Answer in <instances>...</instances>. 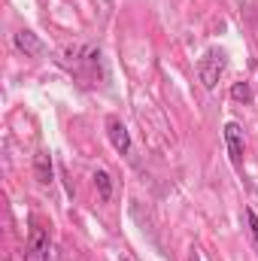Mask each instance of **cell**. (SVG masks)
Listing matches in <instances>:
<instances>
[{"mask_svg": "<svg viewBox=\"0 0 258 261\" xmlns=\"http://www.w3.org/2000/svg\"><path fill=\"white\" fill-rule=\"evenodd\" d=\"M225 52L222 49H210V52H203V58L197 61V76H200V82H203V88H216L219 85V79H222V73H225Z\"/></svg>", "mask_w": 258, "mask_h": 261, "instance_id": "6da1fadb", "label": "cell"}, {"mask_svg": "<svg viewBox=\"0 0 258 261\" xmlns=\"http://www.w3.org/2000/svg\"><path fill=\"white\" fill-rule=\"evenodd\" d=\"M49 252H52V240L49 234L34 225L31 234H28V246H24V261H49Z\"/></svg>", "mask_w": 258, "mask_h": 261, "instance_id": "7a4b0ae2", "label": "cell"}, {"mask_svg": "<svg viewBox=\"0 0 258 261\" xmlns=\"http://www.w3.org/2000/svg\"><path fill=\"white\" fill-rule=\"evenodd\" d=\"M225 146H228L231 164H234L237 170H243V149H246V143H243V128H240L237 122H228V125H225Z\"/></svg>", "mask_w": 258, "mask_h": 261, "instance_id": "3957f363", "label": "cell"}, {"mask_svg": "<svg viewBox=\"0 0 258 261\" xmlns=\"http://www.w3.org/2000/svg\"><path fill=\"white\" fill-rule=\"evenodd\" d=\"M107 137L113 143V149L119 155H131V134H128V125L119 119V116H110L107 119Z\"/></svg>", "mask_w": 258, "mask_h": 261, "instance_id": "277c9868", "label": "cell"}, {"mask_svg": "<svg viewBox=\"0 0 258 261\" xmlns=\"http://www.w3.org/2000/svg\"><path fill=\"white\" fill-rule=\"evenodd\" d=\"M12 46H15L21 55H28V58H37V55L43 52V43H40V37H37L34 31H18V34L12 37Z\"/></svg>", "mask_w": 258, "mask_h": 261, "instance_id": "5b68a950", "label": "cell"}, {"mask_svg": "<svg viewBox=\"0 0 258 261\" xmlns=\"http://www.w3.org/2000/svg\"><path fill=\"white\" fill-rule=\"evenodd\" d=\"M34 170H37V182H52V155L49 152H40L37 161H34Z\"/></svg>", "mask_w": 258, "mask_h": 261, "instance_id": "8992f818", "label": "cell"}, {"mask_svg": "<svg viewBox=\"0 0 258 261\" xmlns=\"http://www.w3.org/2000/svg\"><path fill=\"white\" fill-rule=\"evenodd\" d=\"M94 186L100 192V200H110L113 197V179H110L107 170H94Z\"/></svg>", "mask_w": 258, "mask_h": 261, "instance_id": "52a82bcc", "label": "cell"}, {"mask_svg": "<svg viewBox=\"0 0 258 261\" xmlns=\"http://www.w3.org/2000/svg\"><path fill=\"white\" fill-rule=\"evenodd\" d=\"M243 219H246V231H249V240H252V246L258 249V216L252 206H246L243 210Z\"/></svg>", "mask_w": 258, "mask_h": 261, "instance_id": "ba28073f", "label": "cell"}, {"mask_svg": "<svg viewBox=\"0 0 258 261\" xmlns=\"http://www.w3.org/2000/svg\"><path fill=\"white\" fill-rule=\"evenodd\" d=\"M231 97H234V100H243V103H249V100H252V88H249L246 82H234V88H231Z\"/></svg>", "mask_w": 258, "mask_h": 261, "instance_id": "9c48e42d", "label": "cell"}, {"mask_svg": "<svg viewBox=\"0 0 258 261\" xmlns=\"http://www.w3.org/2000/svg\"><path fill=\"white\" fill-rule=\"evenodd\" d=\"M122 261H134V258H131V255H122Z\"/></svg>", "mask_w": 258, "mask_h": 261, "instance_id": "30bf717a", "label": "cell"}]
</instances>
